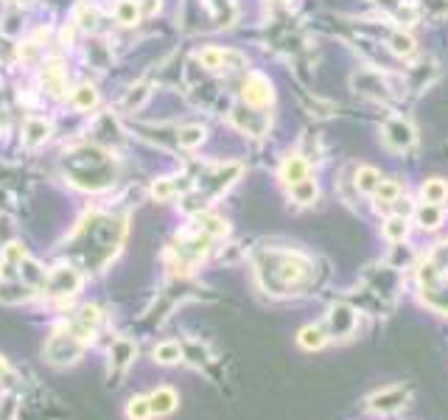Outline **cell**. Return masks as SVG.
<instances>
[{"mask_svg":"<svg viewBox=\"0 0 448 420\" xmlns=\"http://www.w3.org/2000/svg\"><path fill=\"white\" fill-rule=\"evenodd\" d=\"M280 180L289 188L303 183V180H309V163H306L300 154H289V157L283 160V166H280Z\"/></svg>","mask_w":448,"mask_h":420,"instance_id":"cell-10","label":"cell"},{"mask_svg":"<svg viewBox=\"0 0 448 420\" xmlns=\"http://www.w3.org/2000/svg\"><path fill=\"white\" fill-rule=\"evenodd\" d=\"M205 135H208L205 126H185V129H179L177 143L182 149H196V146H202Z\"/></svg>","mask_w":448,"mask_h":420,"instance_id":"cell-25","label":"cell"},{"mask_svg":"<svg viewBox=\"0 0 448 420\" xmlns=\"http://www.w3.org/2000/svg\"><path fill=\"white\" fill-rule=\"evenodd\" d=\"M121 238H124V222L121 219L92 213L87 222L79 227L76 244H85L90 249V255L85 258L90 266H104L107 258L115 255Z\"/></svg>","mask_w":448,"mask_h":420,"instance_id":"cell-2","label":"cell"},{"mask_svg":"<svg viewBox=\"0 0 448 420\" xmlns=\"http://www.w3.org/2000/svg\"><path fill=\"white\" fill-rule=\"evenodd\" d=\"M241 98H244V104L247 107H252V109H264L272 104V85H269L267 76H261V73H250L247 76V82H244V87H241Z\"/></svg>","mask_w":448,"mask_h":420,"instance_id":"cell-5","label":"cell"},{"mask_svg":"<svg viewBox=\"0 0 448 420\" xmlns=\"http://www.w3.org/2000/svg\"><path fill=\"white\" fill-rule=\"evenodd\" d=\"M384 143L395 151H406V149L415 146V129L403 118H390L384 124Z\"/></svg>","mask_w":448,"mask_h":420,"instance_id":"cell-7","label":"cell"},{"mask_svg":"<svg viewBox=\"0 0 448 420\" xmlns=\"http://www.w3.org/2000/svg\"><path fill=\"white\" fill-rule=\"evenodd\" d=\"M390 50L393 53H398V56H415V40L409 37V34H403V31H395L393 37H390Z\"/></svg>","mask_w":448,"mask_h":420,"instance_id":"cell-27","label":"cell"},{"mask_svg":"<svg viewBox=\"0 0 448 420\" xmlns=\"http://www.w3.org/2000/svg\"><path fill=\"white\" fill-rule=\"evenodd\" d=\"M403 401H406V389H401V387L384 389V392L370 398V409H375V412H395L398 406H403Z\"/></svg>","mask_w":448,"mask_h":420,"instance_id":"cell-13","label":"cell"},{"mask_svg":"<svg viewBox=\"0 0 448 420\" xmlns=\"http://www.w3.org/2000/svg\"><path fill=\"white\" fill-rule=\"evenodd\" d=\"M241 62V56L238 53H230V50H222V48H205L202 53H199V62H202V68H208V70H222L227 68V62Z\"/></svg>","mask_w":448,"mask_h":420,"instance_id":"cell-14","label":"cell"},{"mask_svg":"<svg viewBox=\"0 0 448 420\" xmlns=\"http://www.w3.org/2000/svg\"><path fill=\"white\" fill-rule=\"evenodd\" d=\"M409 233V225H406V216H390L387 219V225H384V235L390 238V241H395V244H401L403 238Z\"/></svg>","mask_w":448,"mask_h":420,"instance_id":"cell-26","label":"cell"},{"mask_svg":"<svg viewBox=\"0 0 448 420\" xmlns=\"http://www.w3.org/2000/svg\"><path fill=\"white\" fill-rule=\"evenodd\" d=\"M378 185H381V174L373 166H361L356 171V188L361 193H375Z\"/></svg>","mask_w":448,"mask_h":420,"instance_id":"cell-19","label":"cell"},{"mask_svg":"<svg viewBox=\"0 0 448 420\" xmlns=\"http://www.w3.org/2000/svg\"><path fill=\"white\" fill-rule=\"evenodd\" d=\"M328 325L334 339H348L356 330V311L351 306H334L328 314Z\"/></svg>","mask_w":448,"mask_h":420,"instance_id":"cell-8","label":"cell"},{"mask_svg":"<svg viewBox=\"0 0 448 420\" xmlns=\"http://www.w3.org/2000/svg\"><path fill=\"white\" fill-rule=\"evenodd\" d=\"M90 339H92V330L82 328L73 320L70 325L59 328V330L50 336V342H48V348H45V356H48L50 365H59V367L73 365V362L85 353Z\"/></svg>","mask_w":448,"mask_h":420,"instance_id":"cell-4","label":"cell"},{"mask_svg":"<svg viewBox=\"0 0 448 420\" xmlns=\"http://www.w3.org/2000/svg\"><path fill=\"white\" fill-rule=\"evenodd\" d=\"M115 20H118L121 26H134V23L140 20L137 3H134V0H121V3L115 6Z\"/></svg>","mask_w":448,"mask_h":420,"instance_id":"cell-23","label":"cell"},{"mask_svg":"<svg viewBox=\"0 0 448 420\" xmlns=\"http://www.w3.org/2000/svg\"><path fill=\"white\" fill-rule=\"evenodd\" d=\"M48 135H50V124H48V121H40V118H28L26 126H23V143H26L28 149L45 143Z\"/></svg>","mask_w":448,"mask_h":420,"instance_id":"cell-15","label":"cell"},{"mask_svg":"<svg viewBox=\"0 0 448 420\" xmlns=\"http://www.w3.org/2000/svg\"><path fill=\"white\" fill-rule=\"evenodd\" d=\"M154 359H157L160 365H174V362L182 359V348H179L177 342H163V345H157Z\"/></svg>","mask_w":448,"mask_h":420,"instance_id":"cell-29","label":"cell"},{"mask_svg":"<svg viewBox=\"0 0 448 420\" xmlns=\"http://www.w3.org/2000/svg\"><path fill=\"white\" fill-rule=\"evenodd\" d=\"M149 404H151V415H169V412H174V406H177V392L169 389V387H160V389L149 398Z\"/></svg>","mask_w":448,"mask_h":420,"instance_id":"cell-16","label":"cell"},{"mask_svg":"<svg viewBox=\"0 0 448 420\" xmlns=\"http://www.w3.org/2000/svg\"><path fill=\"white\" fill-rule=\"evenodd\" d=\"M127 415H129V420H149L151 418V404H149V398H132V401H129Z\"/></svg>","mask_w":448,"mask_h":420,"instance_id":"cell-32","label":"cell"},{"mask_svg":"<svg viewBox=\"0 0 448 420\" xmlns=\"http://www.w3.org/2000/svg\"><path fill=\"white\" fill-rule=\"evenodd\" d=\"M289 190H292V199L297 205H311L314 199H316V193H319V188H316V183H314L311 177L303 180V183H297V185H292Z\"/></svg>","mask_w":448,"mask_h":420,"instance_id":"cell-22","label":"cell"},{"mask_svg":"<svg viewBox=\"0 0 448 420\" xmlns=\"http://www.w3.org/2000/svg\"><path fill=\"white\" fill-rule=\"evenodd\" d=\"M233 121H235V126L238 129H244L247 135H264V129H267L269 118L267 115H261V112H252V109H233Z\"/></svg>","mask_w":448,"mask_h":420,"instance_id":"cell-9","label":"cell"},{"mask_svg":"<svg viewBox=\"0 0 448 420\" xmlns=\"http://www.w3.org/2000/svg\"><path fill=\"white\" fill-rule=\"evenodd\" d=\"M196 230L205 235H210V238H222V235H227V222L224 219H219V216H213V213H199L196 216Z\"/></svg>","mask_w":448,"mask_h":420,"instance_id":"cell-17","label":"cell"},{"mask_svg":"<svg viewBox=\"0 0 448 420\" xmlns=\"http://www.w3.org/2000/svg\"><path fill=\"white\" fill-rule=\"evenodd\" d=\"M174 193H177V183L169 180V177H163V180H157V183L151 185V196H154L157 202H169Z\"/></svg>","mask_w":448,"mask_h":420,"instance_id":"cell-31","label":"cell"},{"mask_svg":"<svg viewBox=\"0 0 448 420\" xmlns=\"http://www.w3.org/2000/svg\"><path fill=\"white\" fill-rule=\"evenodd\" d=\"M325 342H328V333H325V328L309 325V328H303V330H300V345H303L306 350H319Z\"/></svg>","mask_w":448,"mask_h":420,"instance_id":"cell-21","label":"cell"},{"mask_svg":"<svg viewBox=\"0 0 448 420\" xmlns=\"http://www.w3.org/2000/svg\"><path fill=\"white\" fill-rule=\"evenodd\" d=\"M76 23H79L82 28H95V23H98V9L90 6V3H79V9H76Z\"/></svg>","mask_w":448,"mask_h":420,"instance_id":"cell-30","label":"cell"},{"mask_svg":"<svg viewBox=\"0 0 448 420\" xmlns=\"http://www.w3.org/2000/svg\"><path fill=\"white\" fill-rule=\"evenodd\" d=\"M420 193H423V202H429V205H443L448 199V185L443 180H426L423 188H420Z\"/></svg>","mask_w":448,"mask_h":420,"instance_id":"cell-20","label":"cell"},{"mask_svg":"<svg viewBox=\"0 0 448 420\" xmlns=\"http://www.w3.org/2000/svg\"><path fill=\"white\" fill-rule=\"evenodd\" d=\"M110 375L112 378H121V373L129 367V362L134 359V345L132 342H127V339H118L115 345H112V350H110Z\"/></svg>","mask_w":448,"mask_h":420,"instance_id":"cell-11","label":"cell"},{"mask_svg":"<svg viewBox=\"0 0 448 420\" xmlns=\"http://www.w3.org/2000/svg\"><path fill=\"white\" fill-rule=\"evenodd\" d=\"M70 171V183L87 190H101L112 183V163L98 149H76L65 160Z\"/></svg>","mask_w":448,"mask_h":420,"instance_id":"cell-3","label":"cell"},{"mask_svg":"<svg viewBox=\"0 0 448 420\" xmlns=\"http://www.w3.org/2000/svg\"><path fill=\"white\" fill-rule=\"evenodd\" d=\"M280 3H286V0H280Z\"/></svg>","mask_w":448,"mask_h":420,"instance_id":"cell-37","label":"cell"},{"mask_svg":"<svg viewBox=\"0 0 448 420\" xmlns=\"http://www.w3.org/2000/svg\"><path fill=\"white\" fill-rule=\"evenodd\" d=\"M48 291L50 294H56V297H68V294H76L79 291V286H82V275L76 272V269H70V266H59V269H53L48 278Z\"/></svg>","mask_w":448,"mask_h":420,"instance_id":"cell-6","label":"cell"},{"mask_svg":"<svg viewBox=\"0 0 448 420\" xmlns=\"http://www.w3.org/2000/svg\"><path fill=\"white\" fill-rule=\"evenodd\" d=\"M43 82L45 90L50 95H65V68H62V59H48L45 62Z\"/></svg>","mask_w":448,"mask_h":420,"instance_id":"cell-12","label":"cell"},{"mask_svg":"<svg viewBox=\"0 0 448 420\" xmlns=\"http://www.w3.org/2000/svg\"><path fill=\"white\" fill-rule=\"evenodd\" d=\"M417 225L423 227V230H434V227H440V222H443V210H440V205H423V208H417Z\"/></svg>","mask_w":448,"mask_h":420,"instance_id":"cell-18","label":"cell"},{"mask_svg":"<svg viewBox=\"0 0 448 420\" xmlns=\"http://www.w3.org/2000/svg\"><path fill=\"white\" fill-rule=\"evenodd\" d=\"M258 278L264 289L272 294H289L294 286H300L309 278V261L297 252H283V249H269L258 255Z\"/></svg>","mask_w":448,"mask_h":420,"instance_id":"cell-1","label":"cell"},{"mask_svg":"<svg viewBox=\"0 0 448 420\" xmlns=\"http://www.w3.org/2000/svg\"><path fill=\"white\" fill-rule=\"evenodd\" d=\"M137 9H140V17H151L160 11V0H140Z\"/></svg>","mask_w":448,"mask_h":420,"instance_id":"cell-34","label":"cell"},{"mask_svg":"<svg viewBox=\"0 0 448 420\" xmlns=\"http://www.w3.org/2000/svg\"><path fill=\"white\" fill-rule=\"evenodd\" d=\"M146 98H149V87H146V85H137V87H132L129 95H127V107H129V109H137Z\"/></svg>","mask_w":448,"mask_h":420,"instance_id":"cell-33","label":"cell"},{"mask_svg":"<svg viewBox=\"0 0 448 420\" xmlns=\"http://www.w3.org/2000/svg\"><path fill=\"white\" fill-rule=\"evenodd\" d=\"M373 196H375L378 205H393V202H398V196H401V185H398L395 180H381V185H378V190H375Z\"/></svg>","mask_w":448,"mask_h":420,"instance_id":"cell-24","label":"cell"},{"mask_svg":"<svg viewBox=\"0 0 448 420\" xmlns=\"http://www.w3.org/2000/svg\"><path fill=\"white\" fill-rule=\"evenodd\" d=\"M0 373H6V362L3 359H0Z\"/></svg>","mask_w":448,"mask_h":420,"instance_id":"cell-36","label":"cell"},{"mask_svg":"<svg viewBox=\"0 0 448 420\" xmlns=\"http://www.w3.org/2000/svg\"><path fill=\"white\" fill-rule=\"evenodd\" d=\"M20 56H23V59H34V56H37V45H34V43H26V48H20Z\"/></svg>","mask_w":448,"mask_h":420,"instance_id":"cell-35","label":"cell"},{"mask_svg":"<svg viewBox=\"0 0 448 420\" xmlns=\"http://www.w3.org/2000/svg\"><path fill=\"white\" fill-rule=\"evenodd\" d=\"M73 104H76L79 109H92V107L98 104L95 87H92V85H79V87L73 90Z\"/></svg>","mask_w":448,"mask_h":420,"instance_id":"cell-28","label":"cell"}]
</instances>
